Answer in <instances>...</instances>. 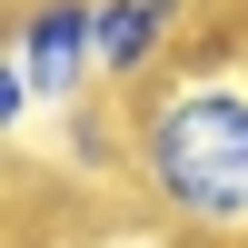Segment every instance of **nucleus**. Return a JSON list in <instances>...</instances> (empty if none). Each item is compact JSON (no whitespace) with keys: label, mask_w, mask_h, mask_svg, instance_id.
<instances>
[{"label":"nucleus","mask_w":248,"mask_h":248,"mask_svg":"<svg viewBox=\"0 0 248 248\" xmlns=\"http://www.w3.org/2000/svg\"><path fill=\"white\" fill-rule=\"evenodd\" d=\"M189 40H199V0H99V79L119 99L179 70Z\"/></svg>","instance_id":"nucleus-3"},{"label":"nucleus","mask_w":248,"mask_h":248,"mask_svg":"<svg viewBox=\"0 0 248 248\" xmlns=\"http://www.w3.org/2000/svg\"><path fill=\"white\" fill-rule=\"evenodd\" d=\"M209 10H238V0H199V20H209Z\"/></svg>","instance_id":"nucleus-5"},{"label":"nucleus","mask_w":248,"mask_h":248,"mask_svg":"<svg viewBox=\"0 0 248 248\" xmlns=\"http://www.w3.org/2000/svg\"><path fill=\"white\" fill-rule=\"evenodd\" d=\"M0 60L40 90V109L109 99V79H99V0H20Z\"/></svg>","instance_id":"nucleus-2"},{"label":"nucleus","mask_w":248,"mask_h":248,"mask_svg":"<svg viewBox=\"0 0 248 248\" xmlns=\"http://www.w3.org/2000/svg\"><path fill=\"white\" fill-rule=\"evenodd\" d=\"M70 248H209V238L169 229L159 209H139V199H129V209H99V218H90V229H79Z\"/></svg>","instance_id":"nucleus-4"},{"label":"nucleus","mask_w":248,"mask_h":248,"mask_svg":"<svg viewBox=\"0 0 248 248\" xmlns=\"http://www.w3.org/2000/svg\"><path fill=\"white\" fill-rule=\"evenodd\" d=\"M129 199L209 248H248V60L189 50L129 90Z\"/></svg>","instance_id":"nucleus-1"}]
</instances>
